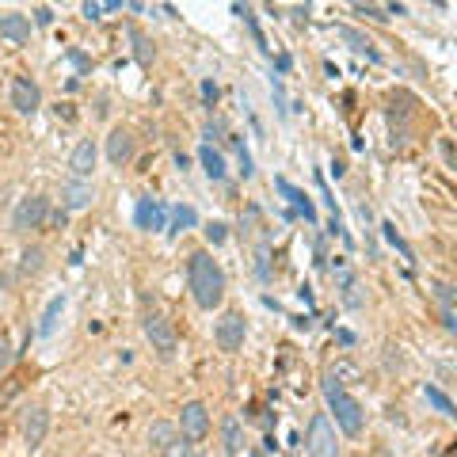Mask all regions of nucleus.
Wrapping results in <instances>:
<instances>
[{
    "label": "nucleus",
    "instance_id": "18",
    "mask_svg": "<svg viewBox=\"0 0 457 457\" xmlns=\"http://www.w3.org/2000/svg\"><path fill=\"white\" fill-rule=\"evenodd\" d=\"M176 438H179V431H176V423H168V419H157L149 427V446H157V450H168Z\"/></svg>",
    "mask_w": 457,
    "mask_h": 457
},
{
    "label": "nucleus",
    "instance_id": "9",
    "mask_svg": "<svg viewBox=\"0 0 457 457\" xmlns=\"http://www.w3.org/2000/svg\"><path fill=\"white\" fill-rule=\"evenodd\" d=\"M12 107L20 114H35L38 107H42V88H38L31 77H15L12 80Z\"/></svg>",
    "mask_w": 457,
    "mask_h": 457
},
{
    "label": "nucleus",
    "instance_id": "34",
    "mask_svg": "<svg viewBox=\"0 0 457 457\" xmlns=\"http://www.w3.org/2000/svg\"><path fill=\"white\" fill-rule=\"evenodd\" d=\"M38 23H42V27H50V23H54V12H50V8H38Z\"/></svg>",
    "mask_w": 457,
    "mask_h": 457
},
{
    "label": "nucleus",
    "instance_id": "19",
    "mask_svg": "<svg viewBox=\"0 0 457 457\" xmlns=\"http://www.w3.org/2000/svg\"><path fill=\"white\" fill-rule=\"evenodd\" d=\"M339 38H343V42H350V50H355V54H366L370 61H378V50H373V42L362 35V31H355V27H339Z\"/></svg>",
    "mask_w": 457,
    "mask_h": 457
},
{
    "label": "nucleus",
    "instance_id": "15",
    "mask_svg": "<svg viewBox=\"0 0 457 457\" xmlns=\"http://www.w3.org/2000/svg\"><path fill=\"white\" fill-rule=\"evenodd\" d=\"M274 187H279V191L286 194V199H290L293 206H297L301 214H305V222H313V225H316V210H313V202H309V194H305V191H297V187H293L286 176H279V179H274Z\"/></svg>",
    "mask_w": 457,
    "mask_h": 457
},
{
    "label": "nucleus",
    "instance_id": "32",
    "mask_svg": "<svg viewBox=\"0 0 457 457\" xmlns=\"http://www.w3.org/2000/svg\"><path fill=\"white\" fill-rule=\"evenodd\" d=\"M355 12L370 15V20H385V15H381V8H373V4H355Z\"/></svg>",
    "mask_w": 457,
    "mask_h": 457
},
{
    "label": "nucleus",
    "instance_id": "13",
    "mask_svg": "<svg viewBox=\"0 0 457 457\" xmlns=\"http://www.w3.org/2000/svg\"><path fill=\"white\" fill-rule=\"evenodd\" d=\"M92 199H95V191H92L88 179H69V183L61 187V206L65 210H88Z\"/></svg>",
    "mask_w": 457,
    "mask_h": 457
},
{
    "label": "nucleus",
    "instance_id": "26",
    "mask_svg": "<svg viewBox=\"0 0 457 457\" xmlns=\"http://www.w3.org/2000/svg\"><path fill=\"white\" fill-rule=\"evenodd\" d=\"M164 457H206V454H202L199 446H191V442H183V438H176V442H171L168 450H164Z\"/></svg>",
    "mask_w": 457,
    "mask_h": 457
},
{
    "label": "nucleus",
    "instance_id": "24",
    "mask_svg": "<svg viewBox=\"0 0 457 457\" xmlns=\"http://www.w3.org/2000/svg\"><path fill=\"white\" fill-rule=\"evenodd\" d=\"M199 222V214H194L191 206H176L171 210V233H183V228H194Z\"/></svg>",
    "mask_w": 457,
    "mask_h": 457
},
{
    "label": "nucleus",
    "instance_id": "2",
    "mask_svg": "<svg viewBox=\"0 0 457 457\" xmlns=\"http://www.w3.org/2000/svg\"><path fill=\"white\" fill-rule=\"evenodd\" d=\"M320 389H324V400H328V412L336 415V427L343 431V435H358V431H362V423H366L362 404H358V400L350 396L347 389H343V381H336L332 373L320 381Z\"/></svg>",
    "mask_w": 457,
    "mask_h": 457
},
{
    "label": "nucleus",
    "instance_id": "31",
    "mask_svg": "<svg viewBox=\"0 0 457 457\" xmlns=\"http://www.w3.org/2000/svg\"><path fill=\"white\" fill-rule=\"evenodd\" d=\"M202 100H206L210 107L217 103V84H214V80H202Z\"/></svg>",
    "mask_w": 457,
    "mask_h": 457
},
{
    "label": "nucleus",
    "instance_id": "5",
    "mask_svg": "<svg viewBox=\"0 0 457 457\" xmlns=\"http://www.w3.org/2000/svg\"><path fill=\"white\" fill-rule=\"evenodd\" d=\"M46 217H50V199L46 194H27V199H20V206L12 214V228L15 233H31V228H42Z\"/></svg>",
    "mask_w": 457,
    "mask_h": 457
},
{
    "label": "nucleus",
    "instance_id": "29",
    "mask_svg": "<svg viewBox=\"0 0 457 457\" xmlns=\"http://www.w3.org/2000/svg\"><path fill=\"white\" fill-rule=\"evenodd\" d=\"M431 290H435V297L442 301V309H454V286L450 282H431Z\"/></svg>",
    "mask_w": 457,
    "mask_h": 457
},
{
    "label": "nucleus",
    "instance_id": "16",
    "mask_svg": "<svg viewBox=\"0 0 457 457\" xmlns=\"http://www.w3.org/2000/svg\"><path fill=\"white\" fill-rule=\"evenodd\" d=\"M61 313H65V297H50V305L42 309V320H38V336L50 339L57 332V324H61Z\"/></svg>",
    "mask_w": 457,
    "mask_h": 457
},
{
    "label": "nucleus",
    "instance_id": "22",
    "mask_svg": "<svg viewBox=\"0 0 457 457\" xmlns=\"http://www.w3.org/2000/svg\"><path fill=\"white\" fill-rule=\"evenodd\" d=\"M42 267H46V251L42 248H27L20 256V274H27V279H31V274H38Z\"/></svg>",
    "mask_w": 457,
    "mask_h": 457
},
{
    "label": "nucleus",
    "instance_id": "1",
    "mask_svg": "<svg viewBox=\"0 0 457 457\" xmlns=\"http://www.w3.org/2000/svg\"><path fill=\"white\" fill-rule=\"evenodd\" d=\"M187 286L194 293V305L214 313L225 301V271L217 267V259L210 251H191L187 259Z\"/></svg>",
    "mask_w": 457,
    "mask_h": 457
},
{
    "label": "nucleus",
    "instance_id": "27",
    "mask_svg": "<svg viewBox=\"0 0 457 457\" xmlns=\"http://www.w3.org/2000/svg\"><path fill=\"white\" fill-rule=\"evenodd\" d=\"M381 228H385V240H389V244H393V248H396V251H400V256H404V259H408V263H412V248H408V244H404V240H400V233H396V225H393V222H385V225H381Z\"/></svg>",
    "mask_w": 457,
    "mask_h": 457
},
{
    "label": "nucleus",
    "instance_id": "35",
    "mask_svg": "<svg viewBox=\"0 0 457 457\" xmlns=\"http://www.w3.org/2000/svg\"><path fill=\"white\" fill-rule=\"evenodd\" d=\"M4 286H8V274H0V290H4Z\"/></svg>",
    "mask_w": 457,
    "mask_h": 457
},
{
    "label": "nucleus",
    "instance_id": "21",
    "mask_svg": "<svg viewBox=\"0 0 457 457\" xmlns=\"http://www.w3.org/2000/svg\"><path fill=\"white\" fill-rule=\"evenodd\" d=\"M423 400H427L435 412H442V415H457V412H454V400L446 396L438 385H423Z\"/></svg>",
    "mask_w": 457,
    "mask_h": 457
},
{
    "label": "nucleus",
    "instance_id": "33",
    "mask_svg": "<svg viewBox=\"0 0 457 457\" xmlns=\"http://www.w3.org/2000/svg\"><path fill=\"white\" fill-rule=\"evenodd\" d=\"M84 15H88V20H100V15H103V4H92V0H88V4H84Z\"/></svg>",
    "mask_w": 457,
    "mask_h": 457
},
{
    "label": "nucleus",
    "instance_id": "30",
    "mask_svg": "<svg viewBox=\"0 0 457 457\" xmlns=\"http://www.w3.org/2000/svg\"><path fill=\"white\" fill-rule=\"evenodd\" d=\"M225 236H228V225H222V222H210L206 225V240L210 244H225Z\"/></svg>",
    "mask_w": 457,
    "mask_h": 457
},
{
    "label": "nucleus",
    "instance_id": "14",
    "mask_svg": "<svg viewBox=\"0 0 457 457\" xmlns=\"http://www.w3.org/2000/svg\"><path fill=\"white\" fill-rule=\"evenodd\" d=\"M0 38H8L12 46H23L31 38V20L27 15H20V12L0 15Z\"/></svg>",
    "mask_w": 457,
    "mask_h": 457
},
{
    "label": "nucleus",
    "instance_id": "20",
    "mask_svg": "<svg viewBox=\"0 0 457 457\" xmlns=\"http://www.w3.org/2000/svg\"><path fill=\"white\" fill-rule=\"evenodd\" d=\"M222 438H225L228 457L244 446V431H240V419H236V415H225V419H222Z\"/></svg>",
    "mask_w": 457,
    "mask_h": 457
},
{
    "label": "nucleus",
    "instance_id": "10",
    "mask_svg": "<svg viewBox=\"0 0 457 457\" xmlns=\"http://www.w3.org/2000/svg\"><path fill=\"white\" fill-rule=\"evenodd\" d=\"M134 134H130V130H122V126H114L111 134H107V160L114 168H122V164H130V160H134Z\"/></svg>",
    "mask_w": 457,
    "mask_h": 457
},
{
    "label": "nucleus",
    "instance_id": "11",
    "mask_svg": "<svg viewBox=\"0 0 457 457\" xmlns=\"http://www.w3.org/2000/svg\"><path fill=\"white\" fill-rule=\"evenodd\" d=\"M134 222L137 228H145V233H160V228H168V214H164V206H160L157 199H141L137 202V210H134Z\"/></svg>",
    "mask_w": 457,
    "mask_h": 457
},
{
    "label": "nucleus",
    "instance_id": "28",
    "mask_svg": "<svg viewBox=\"0 0 457 457\" xmlns=\"http://www.w3.org/2000/svg\"><path fill=\"white\" fill-rule=\"evenodd\" d=\"M12 362H15V347H12V343H8L4 336H0V378L12 370Z\"/></svg>",
    "mask_w": 457,
    "mask_h": 457
},
{
    "label": "nucleus",
    "instance_id": "3",
    "mask_svg": "<svg viewBox=\"0 0 457 457\" xmlns=\"http://www.w3.org/2000/svg\"><path fill=\"white\" fill-rule=\"evenodd\" d=\"M176 431H179V438L183 442H202V438L210 435V412H206V404L202 400H187L183 408H179V423H176Z\"/></svg>",
    "mask_w": 457,
    "mask_h": 457
},
{
    "label": "nucleus",
    "instance_id": "25",
    "mask_svg": "<svg viewBox=\"0 0 457 457\" xmlns=\"http://www.w3.org/2000/svg\"><path fill=\"white\" fill-rule=\"evenodd\" d=\"M130 38H134V57L141 65H149L153 61V46H149V38L141 35V31H130Z\"/></svg>",
    "mask_w": 457,
    "mask_h": 457
},
{
    "label": "nucleus",
    "instance_id": "17",
    "mask_svg": "<svg viewBox=\"0 0 457 457\" xmlns=\"http://www.w3.org/2000/svg\"><path fill=\"white\" fill-rule=\"evenodd\" d=\"M199 160H202V171H206L210 179H225V171H228V168H225V157L214 149V145H202V149H199Z\"/></svg>",
    "mask_w": 457,
    "mask_h": 457
},
{
    "label": "nucleus",
    "instance_id": "8",
    "mask_svg": "<svg viewBox=\"0 0 457 457\" xmlns=\"http://www.w3.org/2000/svg\"><path fill=\"white\" fill-rule=\"evenodd\" d=\"M46 435H50V412H46L42 404H35L23 415V446H27V450H38V446L46 442Z\"/></svg>",
    "mask_w": 457,
    "mask_h": 457
},
{
    "label": "nucleus",
    "instance_id": "6",
    "mask_svg": "<svg viewBox=\"0 0 457 457\" xmlns=\"http://www.w3.org/2000/svg\"><path fill=\"white\" fill-rule=\"evenodd\" d=\"M145 339L153 343V350H157L160 358H171L176 355V347H179V336H176V328H171V320L168 316H145Z\"/></svg>",
    "mask_w": 457,
    "mask_h": 457
},
{
    "label": "nucleus",
    "instance_id": "23",
    "mask_svg": "<svg viewBox=\"0 0 457 457\" xmlns=\"http://www.w3.org/2000/svg\"><path fill=\"white\" fill-rule=\"evenodd\" d=\"M343 305L347 309H362L366 305V297H362V286H358V279H343Z\"/></svg>",
    "mask_w": 457,
    "mask_h": 457
},
{
    "label": "nucleus",
    "instance_id": "4",
    "mask_svg": "<svg viewBox=\"0 0 457 457\" xmlns=\"http://www.w3.org/2000/svg\"><path fill=\"white\" fill-rule=\"evenodd\" d=\"M305 450L309 457H339V442H336V427L324 412L313 415L309 423V435H305Z\"/></svg>",
    "mask_w": 457,
    "mask_h": 457
},
{
    "label": "nucleus",
    "instance_id": "12",
    "mask_svg": "<svg viewBox=\"0 0 457 457\" xmlns=\"http://www.w3.org/2000/svg\"><path fill=\"white\" fill-rule=\"evenodd\" d=\"M95 160H100V149H95V141L92 137H84V141L72 149V157H69V168H72V179H88L95 171Z\"/></svg>",
    "mask_w": 457,
    "mask_h": 457
},
{
    "label": "nucleus",
    "instance_id": "7",
    "mask_svg": "<svg viewBox=\"0 0 457 457\" xmlns=\"http://www.w3.org/2000/svg\"><path fill=\"white\" fill-rule=\"evenodd\" d=\"M214 343H217V350H225V355H236V350L244 347V316L240 313H225L222 320L214 324Z\"/></svg>",
    "mask_w": 457,
    "mask_h": 457
}]
</instances>
